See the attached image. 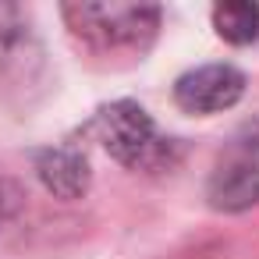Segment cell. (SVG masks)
I'll list each match as a JSON object with an SVG mask.
<instances>
[{"label": "cell", "instance_id": "1", "mask_svg": "<svg viewBox=\"0 0 259 259\" xmlns=\"http://www.w3.org/2000/svg\"><path fill=\"white\" fill-rule=\"evenodd\" d=\"M61 15L71 36L96 54H146L160 29L153 4H64Z\"/></svg>", "mask_w": 259, "mask_h": 259}, {"label": "cell", "instance_id": "2", "mask_svg": "<svg viewBox=\"0 0 259 259\" xmlns=\"http://www.w3.org/2000/svg\"><path fill=\"white\" fill-rule=\"evenodd\" d=\"M206 199L220 213H241L259 202V121L241 124L213 160Z\"/></svg>", "mask_w": 259, "mask_h": 259}, {"label": "cell", "instance_id": "3", "mask_svg": "<svg viewBox=\"0 0 259 259\" xmlns=\"http://www.w3.org/2000/svg\"><path fill=\"white\" fill-rule=\"evenodd\" d=\"M89 128L103 142V149L132 170L156 167L167 156V139H160L153 117L135 100H114V103L100 107Z\"/></svg>", "mask_w": 259, "mask_h": 259}, {"label": "cell", "instance_id": "4", "mask_svg": "<svg viewBox=\"0 0 259 259\" xmlns=\"http://www.w3.org/2000/svg\"><path fill=\"white\" fill-rule=\"evenodd\" d=\"M245 93V75L231 64H202L174 82V103L185 114H220L231 110Z\"/></svg>", "mask_w": 259, "mask_h": 259}, {"label": "cell", "instance_id": "5", "mask_svg": "<svg viewBox=\"0 0 259 259\" xmlns=\"http://www.w3.org/2000/svg\"><path fill=\"white\" fill-rule=\"evenodd\" d=\"M36 174L47 185V192H54L64 202L82 199L89 192V178H93L89 160L71 146H50V149L36 153Z\"/></svg>", "mask_w": 259, "mask_h": 259}, {"label": "cell", "instance_id": "6", "mask_svg": "<svg viewBox=\"0 0 259 259\" xmlns=\"http://www.w3.org/2000/svg\"><path fill=\"white\" fill-rule=\"evenodd\" d=\"M213 29L231 47H248L259 39V4L248 0H227L213 8Z\"/></svg>", "mask_w": 259, "mask_h": 259}, {"label": "cell", "instance_id": "7", "mask_svg": "<svg viewBox=\"0 0 259 259\" xmlns=\"http://www.w3.org/2000/svg\"><path fill=\"white\" fill-rule=\"evenodd\" d=\"M15 32H18V11L11 4H0V54L11 47Z\"/></svg>", "mask_w": 259, "mask_h": 259}]
</instances>
